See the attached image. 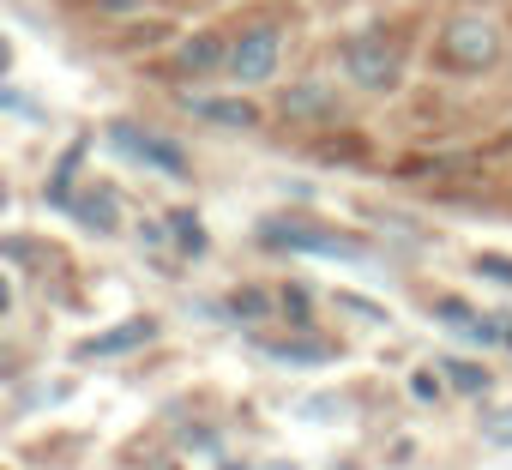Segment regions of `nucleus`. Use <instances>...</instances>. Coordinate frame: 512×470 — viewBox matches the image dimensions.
Returning a JSON list of instances; mask_svg holds the SVG:
<instances>
[{
    "instance_id": "1",
    "label": "nucleus",
    "mask_w": 512,
    "mask_h": 470,
    "mask_svg": "<svg viewBox=\"0 0 512 470\" xmlns=\"http://www.w3.org/2000/svg\"><path fill=\"white\" fill-rule=\"evenodd\" d=\"M500 49H506L500 25L482 19V13H458V19L440 31V55H446V67H458V73H488V67L500 61Z\"/></svg>"
},
{
    "instance_id": "2",
    "label": "nucleus",
    "mask_w": 512,
    "mask_h": 470,
    "mask_svg": "<svg viewBox=\"0 0 512 470\" xmlns=\"http://www.w3.org/2000/svg\"><path fill=\"white\" fill-rule=\"evenodd\" d=\"M398 67H404V55H398V43H392L386 31H356V37L344 43V79H350L356 91L386 97V91L398 85Z\"/></svg>"
},
{
    "instance_id": "3",
    "label": "nucleus",
    "mask_w": 512,
    "mask_h": 470,
    "mask_svg": "<svg viewBox=\"0 0 512 470\" xmlns=\"http://www.w3.org/2000/svg\"><path fill=\"white\" fill-rule=\"evenodd\" d=\"M278 61H284V31L278 25H247L235 43H229V79L235 85H266L278 79Z\"/></svg>"
},
{
    "instance_id": "4",
    "label": "nucleus",
    "mask_w": 512,
    "mask_h": 470,
    "mask_svg": "<svg viewBox=\"0 0 512 470\" xmlns=\"http://www.w3.org/2000/svg\"><path fill=\"white\" fill-rule=\"evenodd\" d=\"M109 145H115L127 163H145V169H157V175H175V181L193 175V169H187V151L169 145V139H157V133L139 127V121H115V127H109Z\"/></svg>"
},
{
    "instance_id": "5",
    "label": "nucleus",
    "mask_w": 512,
    "mask_h": 470,
    "mask_svg": "<svg viewBox=\"0 0 512 470\" xmlns=\"http://www.w3.org/2000/svg\"><path fill=\"white\" fill-rule=\"evenodd\" d=\"M272 248H290V254H320V260H362V248L356 242H344V235H332V229H308V223H266L260 229Z\"/></svg>"
},
{
    "instance_id": "6",
    "label": "nucleus",
    "mask_w": 512,
    "mask_h": 470,
    "mask_svg": "<svg viewBox=\"0 0 512 470\" xmlns=\"http://www.w3.org/2000/svg\"><path fill=\"white\" fill-rule=\"evenodd\" d=\"M278 115L290 127H326V121H338V91L326 79H296L278 91Z\"/></svg>"
},
{
    "instance_id": "7",
    "label": "nucleus",
    "mask_w": 512,
    "mask_h": 470,
    "mask_svg": "<svg viewBox=\"0 0 512 470\" xmlns=\"http://www.w3.org/2000/svg\"><path fill=\"white\" fill-rule=\"evenodd\" d=\"M187 109L211 127H229V133H253L260 127V109H253L247 97H187Z\"/></svg>"
},
{
    "instance_id": "8",
    "label": "nucleus",
    "mask_w": 512,
    "mask_h": 470,
    "mask_svg": "<svg viewBox=\"0 0 512 470\" xmlns=\"http://www.w3.org/2000/svg\"><path fill=\"white\" fill-rule=\"evenodd\" d=\"M229 61V43L217 37V31H199V37H187L181 49H175V73H211V67H223Z\"/></svg>"
},
{
    "instance_id": "9",
    "label": "nucleus",
    "mask_w": 512,
    "mask_h": 470,
    "mask_svg": "<svg viewBox=\"0 0 512 470\" xmlns=\"http://www.w3.org/2000/svg\"><path fill=\"white\" fill-rule=\"evenodd\" d=\"M157 338V320H127V326H115V332H97V338H85L79 344V356H121V350H139V344H151Z\"/></svg>"
},
{
    "instance_id": "10",
    "label": "nucleus",
    "mask_w": 512,
    "mask_h": 470,
    "mask_svg": "<svg viewBox=\"0 0 512 470\" xmlns=\"http://www.w3.org/2000/svg\"><path fill=\"white\" fill-rule=\"evenodd\" d=\"M260 356L290 362V368H314V362H326V356H332V344H278V338H260Z\"/></svg>"
},
{
    "instance_id": "11",
    "label": "nucleus",
    "mask_w": 512,
    "mask_h": 470,
    "mask_svg": "<svg viewBox=\"0 0 512 470\" xmlns=\"http://www.w3.org/2000/svg\"><path fill=\"white\" fill-rule=\"evenodd\" d=\"M73 217L91 223V229H115V199H109L103 187H97V193H79V199H73Z\"/></svg>"
},
{
    "instance_id": "12",
    "label": "nucleus",
    "mask_w": 512,
    "mask_h": 470,
    "mask_svg": "<svg viewBox=\"0 0 512 470\" xmlns=\"http://www.w3.org/2000/svg\"><path fill=\"white\" fill-rule=\"evenodd\" d=\"M446 380H452L458 392H488V374H482L476 362H452V368H446Z\"/></svg>"
},
{
    "instance_id": "13",
    "label": "nucleus",
    "mask_w": 512,
    "mask_h": 470,
    "mask_svg": "<svg viewBox=\"0 0 512 470\" xmlns=\"http://www.w3.org/2000/svg\"><path fill=\"white\" fill-rule=\"evenodd\" d=\"M169 223H175V235H181V248H187V254H199V248H205V235H199V223H193L187 211H175Z\"/></svg>"
},
{
    "instance_id": "14",
    "label": "nucleus",
    "mask_w": 512,
    "mask_h": 470,
    "mask_svg": "<svg viewBox=\"0 0 512 470\" xmlns=\"http://www.w3.org/2000/svg\"><path fill=\"white\" fill-rule=\"evenodd\" d=\"M0 109H7V115H25V121H43V109H37L31 97H19V91H7V85H0Z\"/></svg>"
},
{
    "instance_id": "15",
    "label": "nucleus",
    "mask_w": 512,
    "mask_h": 470,
    "mask_svg": "<svg viewBox=\"0 0 512 470\" xmlns=\"http://www.w3.org/2000/svg\"><path fill=\"white\" fill-rule=\"evenodd\" d=\"M296 410H302V416H320V422H332L344 404H338V398H308V404H296Z\"/></svg>"
},
{
    "instance_id": "16",
    "label": "nucleus",
    "mask_w": 512,
    "mask_h": 470,
    "mask_svg": "<svg viewBox=\"0 0 512 470\" xmlns=\"http://www.w3.org/2000/svg\"><path fill=\"white\" fill-rule=\"evenodd\" d=\"M476 272H482V278H500V284H512V260H494V254H488Z\"/></svg>"
},
{
    "instance_id": "17",
    "label": "nucleus",
    "mask_w": 512,
    "mask_h": 470,
    "mask_svg": "<svg viewBox=\"0 0 512 470\" xmlns=\"http://www.w3.org/2000/svg\"><path fill=\"white\" fill-rule=\"evenodd\" d=\"M488 440H494V446H512V410H506V416H494V422H488Z\"/></svg>"
},
{
    "instance_id": "18",
    "label": "nucleus",
    "mask_w": 512,
    "mask_h": 470,
    "mask_svg": "<svg viewBox=\"0 0 512 470\" xmlns=\"http://www.w3.org/2000/svg\"><path fill=\"white\" fill-rule=\"evenodd\" d=\"M235 314H266V296H260V290H247V296H235Z\"/></svg>"
},
{
    "instance_id": "19",
    "label": "nucleus",
    "mask_w": 512,
    "mask_h": 470,
    "mask_svg": "<svg viewBox=\"0 0 512 470\" xmlns=\"http://www.w3.org/2000/svg\"><path fill=\"white\" fill-rule=\"evenodd\" d=\"M344 308H350V314H362V320H386V314H380L374 302H362V296H344Z\"/></svg>"
},
{
    "instance_id": "20",
    "label": "nucleus",
    "mask_w": 512,
    "mask_h": 470,
    "mask_svg": "<svg viewBox=\"0 0 512 470\" xmlns=\"http://www.w3.org/2000/svg\"><path fill=\"white\" fill-rule=\"evenodd\" d=\"M97 13H139V0H97Z\"/></svg>"
},
{
    "instance_id": "21",
    "label": "nucleus",
    "mask_w": 512,
    "mask_h": 470,
    "mask_svg": "<svg viewBox=\"0 0 512 470\" xmlns=\"http://www.w3.org/2000/svg\"><path fill=\"white\" fill-rule=\"evenodd\" d=\"M229 470H296V464H284V458H272V464H229Z\"/></svg>"
},
{
    "instance_id": "22",
    "label": "nucleus",
    "mask_w": 512,
    "mask_h": 470,
    "mask_svg": "<svg viewBox=\"0 0 512 470\" xmlns=\"http://www.w3.org/2000/svg\"><path fill=\"white\" fill-rule=\"evenodd\" d=\"M13 374V350H0V380H7Z\"/></svg>"
},
{
    "instance_id": "23",
    "label": "nucleus",
    "mask_w": 512,
    "mask_h": 470,
    "mask_svg": "<svg viewBox=\"0 0 512 470\" xmlns=\"http://www.w3.org/2000/svg\"><path fill=\"white\" fill-rule=\"evenodd\" d=\"M7 302H13V290H7V278H0V314H7Z\"/></svg>"
},
{
    "instance_id": "24",
    "label": "nucleus",
    "mask_w": 512,
    "mask_h": 470,
    "mask_svg": "<svg viewBox=\"0 0 512 470\" xmlns=\"http://www.w3.org/2000/svg\"><path fill=\"white\" fill-rule=\"evenodd\" d=\"M7 67H13V49H7V43H0V73H7Z\"/></svg>"
},
{
    "instance_id": "25",
    "label": "nucleus",
    "mask_w": 512,
    "mask_h": 470,
    "mask_svg": "<svg viewBox=\"0 0 512 470\" xmlns=\"http://www.w3.org/2000/svg\"><path fill=\"white\" fill-rule=\"evenodd\" d=\"M506 344H512V320H506Z\"/></svg>"
}]
</instances>
